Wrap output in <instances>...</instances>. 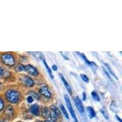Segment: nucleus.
I'll return each mask as SVG.
<instances>
[{
  "instance_id": "nucleus-1",
  "label": "nucleus",
  "mask_w": 122,
  "mask_h": 122,
  "mask_svg": "<svg viewBox=\"0 0 122 122\" xmlns=\"http://www.w3.org/2000/svg\"><path fill=\"white\" fill-rule=\"evenodd\" d=\"M6 97L7 100L12 103H17L19 100V93L18 92L14 90H8L6 94Z\"/></svg>"
},
{
  "instance_id": "nucleus-2",
  "label": "nucleus",
  "mask_w": 122,
  "mask_h": 122,
  "mask_svg": "<svg viewBox=\"0 0 122 122\" xmlns=\"http://www.w3.org/2000/svg\"><path fill=\"white\" fill-rule=\"evenodd\" d=\"M1 60L5 65L13 66L15 64V59L12 54L9 53H4L1 56Z\"/></svg>"
},
{
  "instance_id": "nucleus-3",
  "label": "nucleus",
  "mask_w": 122,
  "mask_h": 122,
  "mask_svg": "<svg viewBox=\"0 0 122 122\" xmlns=\"http://www.w3.org/2000/svg\"><path fill=\"white\" fill-rule=\"evenodd\" d=\"M64 98H65V103H66V104H67V107H68V110H69L70 112L72 117L73 118L74 120H75V122H78V119H77V117H76V114H75V111H74L73 109L72 105H71V101L70 100L68 96H67V95H65V96H64Z\"/></svg>"
},
{
  "instance_id": "nucleus-4",
  "label": "nucleus",
  "mask_w": 122,
  "mask_h": 122,
  "mask_svg": "<svg viewBox=\"0 0 122 122\" xmlns=\"http://www.w3.org/2000/svg\"><path fill=\"white\" fill-rule=\"evenodd\" d=\"M21 83L27 87H32L34 85V82L32 79L28 76H23L20 78Z\"/></svg>"
},
{
  "instance_id": "nucleus-5",
  "label": "nucleus",
  "mask_w": 122,
  "mask_h": 122,
  "mask_svg": "<svg viewBox=\"0 0 122 122\" xmlns=\"http://www.w3.org/2000/svg\"><path fill=\"white\" fill-rule=\"evenodd\" d=\"M60 112L58 110V109L56 107L54 106H52V108L51 109V111L50 112V116L51 117V118L52 119V120L53 122H55L57 120V117L59 115Z\"/></svg>"
},
{
  "instance_id": "nucleus-6",
  "label": "nucleus",
  "mask_w": 122,
  "mask_h": 122,
  "mask_svg": "<svg viewBox=\"0 0 122 122\" xmlns=\"http://www.w3.org/2000/svg\"><path fill=\"white\" fill-rule=\"evenodd\" d=\"M25 71H27L29 75H32V76H36L39 75L37 70L31 65H28L26 66H25Z\"/></svg>"
},
{
  "instance_id": "nucleus-7",
  "label": "nucleus",
  "mask_w": 122,
  "mask_h": 122,
  "mask_svg": "<svg viewBox=\"0 0 122 122\" xmlns=\"http://www.w3.org/2000/svg\"><path fill=\"white\" fill-rule=\"evenodd\" d=\"M39 92H40V94H42L45 97L50 98L51 97V93L50 92L47 86H42V87H40V88L39 89Z\"/></svg>"
},
{
  "instance_id": "nucleus-8",
  "label": "nucleus",
  "mask_w": 122,
  "mask_h": 122,
  "mask_svg": "<svg viewBox=\"0 0 122 122\" xmlns=\"http://www.w3.org/2000/svg\"><path fill=\"white\" fill-rule=\"evenodd\" d=\"M74 101H75V104H76V106L77 107V109H78V111L81 114H83L84 112V106L82 105V101H81L80 99H79V98L78 97H76L74 98Z\"/></svg>"
},
{
  "instance_id": "nucleus-9",
  "label": "nucleus",
  "mask_w": 122,
  "mask_h": 122,
  "mask_svg": "<svg viewBox=\"0 0 122 122\" xmlns=\"http://www.w3.org/2000/svg\"><path fill=\"white\" fill-rule=\"evenodd\" d=\"M13 108L10 106H7L4 110V114L6 116V117L9 118H10L13 115Z\"/></svg>"
},
{
  "instance_id": "nucleus-10",
  "label": "nucleus",
  "mask_w": 122,
  "mask_h": 122,
  "mask_svg": "<svg viewBox=\"0 0 122 122\" xmlns=\"http://www.w3.org/2000/svg\"><path fill=\"white\" fill-rule=\"evenodd\" d=\"M59 75H60V77H61V79H62V81L63 83H64V84L65 85V87H66L67 90H68V92H69V93L71 95L72 94V91H71V89L70 86H69L68 83L67 82V81H66V79H65V78L64 77V76L62 75V74L60 73Z\"/></svg>"
},
{
  "instance_id": "nucleus-11",
  "label": "nucleus",
  "mask_w": 122,
  "mask_h": 122,
  "mask_svg": "<svg viewBox=\"0 0 122 122\" xmlns=\"http://www.w3.org/2000/svg\"><path fill=\"white\" fill-rule=\"evenodd\" d=\"M30 112H31L32 114H34V115H36V116L39 115V107L37 104H34V105L31 106H30Z\"/></svg>"
},
{
  "instance_id": "nucleus-12",
  "label": "nucleus",
  "mask_w": 122,
  "mask_h": 122,
  "mask_svg": "<svg viewBox=\"0 0 122 122\" xmlns=\"http://www.w3.org/2000/svg\"><path fill=\"white\" fill-rule=\"evenodd\" d=\"M87 111L88 112H89V117H90V118H93V117H95V112L94 109H93V108L91 106H89L87 107Z\"/></svg>"
},
{
  "instance_id": "nucleus-13",
  "label": "nucleus",
  "mask_w": 122,
  "mask_h": 122,
  "mask_svg": "<svg viewBox=\"0 0 122 122\" xmlns=\"http://www.w3.org/2000/svg\"><path fill=\"white\" fill-rule=\"evenodd\" d=\"M42 114L45 118H48L50 117V112L47 107H43L42 111Z\"/></svg>"
},
{
  "instance_id": "nucleus-14",
  "label": "nucleus",
  "mask_w": 122,
  "mask_h": 122,
  "mask_svg": "<svg viewBox=\"0 0 122 122\" xmlns=\"http://www.w3.org/2000/svg\"><path fill=\"white\" fill-rule=\"evenodd\" d=\"M105 65H106V67L107 68V71H109V72L111 74V75H112L113 77H114V78H115L116 79H118V78H117V77L116 76L115 74L114 73V72L113 71V70H112V68H111V67L109 66V65L108 64H105Z\"/></svg>"
},
{
  "instance_id": "nucleus-15",
  "label": "nucleus",
  "mask_w": 122,
  "mask_h": 122,
  "mask_svg": "<svg viewBox=\"0 0 122 122\" xmlns=\"http://www.w3.org/2000/svg\"><path fill=\"white\" fill-rule=\"evenodd\" d=\"M43 64H44V65H45L46 68V70H47L48 73L49 75H50V77H51V79H53V74H52L51 70V69L50 68V67H48V65L47 63H46V62L45 60L43 59Z\"/></svg>"
},
{
  "instance_id": "nucleus-16",
  "label": "nucleus",
  "mask_w": 122,
  "mask_h": 122,
  "mask_svg": "<svg viewBox=\"0 0 122 122\" xmlns=\"http://www.w3.org/2000/svg\"><path fill=\"white\" fill-rule=\"evenodd\" d=\"M60 107H61V110H62V111L63 114H64V115H65V117H66V118H67V119H69V116H68V113H67V111H66V109H65V107L64 106V105L61 104V105H60Z\"/></svg>"
},
{
  "instance_id": "nucleus-17",
  "label": "nucleus",
  "mask_w": 122,
  "mask_h": 122,
  "mask_svg": "<svg viewBox=\"0 0 122 122\" xmlns=\"http://www.w3.org/2000/svg\"><path fill=\"white\" fill-rule=\"evenodd\" d=\"M79 54H80L81 56L82 57V58L85 61H86V62L87 63V64H89V65H90V66H92V65H95V64L93 62H90L89 61V60H87V59L86 58V56H85L84 54H81V53H79Z\"/></svg>"
},
{
  "instance_id": "nucleus-18",
  "label": "nucleus",
  "mask_w": 122,
  "mask_h": 122,
  "mask_svg": "<svg viewBox=\"0 0 122 122\" xmlns=\"http://www.w3.org/2000/svg\"><path fill=\"white\" fill-rule=\"evenodd\" d=\"M92 96L93 98L94 99L95 101H100V97H99V95H98V93H97L96 92H95V91L92 92Z\"/></svg>"
},
{
  "instance_id": "nucleus-19",
  "label": "nucleus",
  "mask_w": 122,
  "mask_h": 122,
  "mask_svg": "<svg viewBox=\"0 0 122 122\" xmlns=\"http://www.w3.org/2000/svg\"><path fill=\"white\" fill-rule=\"evenodd\" d=\"M7 72L6 70H4L2 67H0V78L2 77H5L6 76V73Z\"/></svg>"
},
{
  "instance_id": "nucleus-20",
  "label": "nucleus",
  "mask_w": 122,
  "mask_h": 122,
  "mask_svg": "<svg viewBox=\"0 0 122 122\" xmlns=\"http://www.w3.org/2000/svg\"><path fill=\"white\" fill-rule=\"evenodd\" d=\"M81 78H82V79L85 82H89V78H88V77L86 75L81 74Z\"/></svg>"
},
{
  "instance_id": "nucleus-21",
  "label": "nucleus",
  "mask_w": 122,
  "mask_h": 122,
  "mask_svg": "<svg viewBox=\"0 0 122 122\" xmlns=\"http://www.w3.org/2000/svg\"><path fill=\"white\" fill-rule=\"evenodd\" d=\"M29 94H30V95H32L33 97H34V98L37 99V100H40V97H39V95H38L36 93L33 92H30V93H29Z\"/></svg>"
},
{
  "instance_id": "nucleus-22",
  "label": "nucleus",
  "mask_w": 122,
  "mask_h": 122,
  "mask_svg": "<svg viewBox=\"0 0 122 122\" xmlns=\"http://www.w3.org/2000/svg\"><path fill=\"white\" fill-rule=\"evenodd\" d=\"M101 112L102 113V114H103V116H104V117H105L106 119H107V120L108 119V118H109L108 115H107V113H106V111H104V109H101Z\"/></svg>"
},
{
  "instance_id": "nucleus-23",
  "label": "nucleus",
  "mask_w": 122,
  "mask_h": 122,
  "mask_svg": "<svg viewBox=\"0 0 122 122\" xmlns=\"http://www.w3.org/2000/svg\"><path fill=\"white\" fill-rule=\"evenodd\" d=\"M4 106V102H3V101L2 100V99L0 98V111H2V110L3 109Z\"/></svg>"
},
{
  "instance_id": "nucleus-24",
  "label": "nucleus",
  "mask_w": 122,
  "mask_h": 122,
  "mask_svg": "<svg viewBox=\"0 0 122 122\" xmlns=\"http://www.w3.org/2000/svg\"><path fill=\"white\" fill-rule=\"evenodd\" d=\"M27 101L29 103H31L33 102V98H32V96H29L28 98H27Z\"/></svg>"
},
{
  "instance_id": "nucleus-25",
  "label": "nucleus",
  "mask_w": 122,
  "mask_h": 122,
  "mask_svg": "<svg viewBox=\"0 0 122 122\" xmlns=\"http://www.w3.org/2000/svg\"><path fill=\"white\" fill-rule=\"evenodd\" d=\"M19 70L20 71H25V66L23 65H19Z\"/></svg>"
},
{
  "instance_id": "nucleus-26",
  "label": "nucleus",
  "mask_w": 122,
  "mask_h": 122,
  "mask_svg": "<svg viewBox=\"0 0 122 122\" xmlns=\"http://www.w3.org/2000/svg\"><path fill=\"white\" fill-rule=\"evenodd\" d=\"M103 70H104V72H105V73L106 74V75H107V77H108L109 78V79H111V76H110V75H109V74L108 73H107V71L105 69H104V68H103Z\"/></svg>"
},
{
  "instance_id": "nucleus-27",
  "label": "nucleus",
  "mask_w": 122,
  "mask_h": 122,
  "mask_svg": "<svg viewBox=\"0 0 122 122\" xmlns=\"http://www.w3.org/2000/svg\"><path fill=\"white\" fill-rule=\"evenodd\" d=\"M82 99H83V101H85L86 100V95L85 92H83L82 93Z\"/></svg>"
},
{
  "instance_id": "nucleus-28",
  "label": "nucleus",
  "mask_w": 122,
  "mask_h": 122,
  "mask_svg": "<svg viewBox=\"0 0 122 122\" xmlns=\"http://www.w3.org/2000/svg\"><path fill=\"white\" fill-rule=\"evenodd\" d=\"M53 69L54 70V71H56L57 70V66L56 65H53Z\"/></svg>"
},
{
  "instance_id": "nucleus-29",
  "label": "nucleus",
  "mask_w": 122,
  "mask_h": 122,
  "mask_svg": "<svg viewBox=\"0 0 122 122\" xmlns=\"http://www.w3.org/2000/svg\"><path fill=\"white\" fill-rule=\"evenodd\" d=\"M116 118H117V119H118V120L120 122H122V120H121V118H120L119 117H118V116H117V115H116Z\"/></svg>"
},
{
  "instance_id": "nucleus-30",
  "label": "nucleus",
  "mask_w": 122,
  "mask_h": 122,
  "mask_svg": "<svg viewBox=\"0 0 122 122\" xmlns=\"http://www.w3.org/2000/svg\"><path fill=\"white\" fill-rule=\"evenodd\" d=\"M44 122H54L53 121H51V120H46Z\"/></svg>"
},
{
  "instance_id": "nucleus-31",
  "label": "nucleus",
  "mask_w": 122,
  "mask_h": 122,
  "mask_svg": "<svg viewBox=\"0 0 122 122\" xmlns=\"http://www.w3.org/2000/svg\"><path fill=\"white\" fill-rule=\"evenodd\" d=\"M0 122H6L5 121H3V120H0Z\"/></svg>"
},
{
  "instance_id": "nucleus-32",
  "label": "nucleus",
  "mask_w": 122,
  "mask_h": 122,
  "mask_svg": "<svg viewBox=\"0 0 122 122\" xmlns=\"http://www.w3.org/2000/svg\"></svg>"
}]
</instances>
